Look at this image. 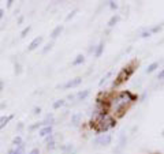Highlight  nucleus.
<instances>
[{
  "label": "nucleus",
  "mask_w": 164,
  "mask_h": 154,
  "mask_svg": "<svg viewBox=\"0 0 164 154\" xmlns=\"http://www.w3.org/2000/svg\"><path fill=\"white\" fill-rule=\"evenodd\" d=\"M134 100H135V97L131 94V93L122 92L112 100V102H111V109L116 113V112H119V110H122L123 108H126L128 104H131Z\"/></svg>",
  "instance_id": "obj_1"
},
{
  "label": "nucleus",
  "mask_w": 164,
  "mask_h": 154,
  "mask_svg": "<svg viewBox=\"0 0 164 154\" xmlns=\"http://www.w3.org/2000/svg\"><path fill=\"white\" fill-rule=\"evenodd\" d=\"M97 124H98L97 132H104V131H108L110 128H112L115 125V122L110 115H101V117L97 120Z\"/></svg>",
  "instance_id": "obj_2"
},
{
  "label": "nucleus",
  "mask_w": 164,
  "mask_h": 154,
  "mask_svg": "<svg viewBox=\"0 0 164 154\" xmlns=\"http://www.w3.org/2000/svg\"><path fill=\"white\" fill-rule=\"evenodd\" d=\"M134 72V68L131 67V65H128V67H125L122 70V71L119 72V75H118V78H116V82H113V86H119L120 83H123L125 80H127L128 78L131 77V74Z\"/></svg>",
  "instance_id": "obj_3"
},
{
  "label": "nucleus",
  "mask_w": 164,
  "mask_h": 154,
  "mask_svg": "<svg viewBox=\"0 0 164 154\" xmlns=\"http://www.w3.org/2000/svg\"><path fill=\"white\" fill-rule=\"evenodd\" d=\"M112 140V136L110 134H101V135H98L97 138L94 139V145L96 146H108Z\"/></svg>",
  "instance_id": "obj_4"
},
{
  "label": "nucleus",
  "mask_w": 164,
  "mask_h": 154,
  "mask_svg": "<svg viewBox=\"0 0 164 154\" xmlns=\"http://www.w3.org/2000/svg\"><path fill=\"white\" fill-rule=\"evenodd\" d=\"M81 82H82V78L77 77V78H74V79H70L69 82H66L64 85L62 86V89H74V87L79 86Z\"/></svg>",
  "instance_id": "obj_5"
},
{
  "label": "nucleus",
  "mask_w": 164,
  "mask_h": 154,
  "mask_svg": "<svg viewBox=\"0 0 164 154\" xmlns=\"http://www.w3.org/2000/svg\"><path fill=\"white\" fill-rule=\"evenodd\" d=\"M42 40H44V38H42L41 36H40V37H36V38H34V40H33V41L29 44V47H27V50H29V52H32V50L37 49V48H39L40 45L42 44Z\"/></svg>",
  "instance_id": "obj_6"
},
{
  "label": "nucleus",
  "mask_w": 164,
  "mask_h": 154,
  "mask_svg": "<svg viewBox=\"0 0 164 154\" xmlns=\"http://www.w3.org/2000/svg\"><path fill=\"white\" fill-rule=\"evenodd\" d=\"M39 135L42 136V138H47V136L52 135V125H44V127L40 128Z\"/></svg>",
  "instance_id": "obj_7"
},
{
  "label": "nucleus",
  "mask_w": 164,
  "mask_h": 154,
  "mask_svg": "<svg viewBox=\"0 0 164 154\" xmlns=\"http://www.w3.org/2000/svg\"><path fill=\"white\" fill-rule=\"evenodd\" d=\"M12 119H14V115H6V116H2L0 117V131L3 130L10 122H11Z\"/></svg>",
  "instance_id": "obj_8"
},
{
  "label": "nucleus",
  "mask_w": 164,
  "mask_h": 154,
  "mask_svg": "<svg viewBox=\"0 0 164 154\" xmlns=\"http://www.w3.org/2000/svg\"><path fill=\"white\" fill-rule=\"evenodd\" d=\"M63 30H64V27H63L62 25H60V26H56L54 30H52V33H51V38H52V40H56L57 37L62 34Z\"/></svg>",
  "instance_id": "obj_9"
},
{
  "label": "nucleus",
  "mask_w": 164,
  "mask_h": 154,
  "mask_svg": "<svg viewBox=\"0 0 164 154\" xmlns=\"http://www.w3.org/2000/svg\"><path fill=\"white\" fill-rule=\"evenodd\" d=\"M103 50H104V41H100L98 45L96 47V50H94V56L96 57H100L103 55Z\"/></svg>",
  "instance_id": "obj_10"
},
{
  "label": "nucleus",
  "mask_w": 164,
  "mask_h": 154,
  "mask_svg": "<svg viewBox=\"0 0 164 154\" xmlns=\"http://www.w3.org/2000/svg\"><path fill=\"white\" fill-rule=\"evenodd\" d=\"M54 122H55V117H54V115H47V117L44 119V122H41L42 123V125H51V124H54Z\"/></svg>",
  "instance_id": "obj_11"
},
{
  "label": "nucleus",
  "mask_w": 164,
  "mask_h": 154,
  "mask_svg": "<svg viewBox=\"0 0 164 154\" xmlns=\"http://www.w3.org/2000/svg\"><path fill=\"white\" fill-rule=\"evenodd\" d=\"M119 21H120V17H119V15H113V17H111V19L108 21V27H113Z\"/></svg>",
  "instance_id": "obj_12"
},
{
  "label": "nucleus",
  "mask_w": 164,
  "mask_h": 154,
  "mask_svg": "<svg viewBox=\"0 0 164 154\" xmlns=\"http://www.w3.org/2000/svg\"><path fill=\"white\" fill-rule=\"evenodd\" d=\"M81 119H82V115H81V113H74V115L71 116V124L73 125H78L79 124Z\"/></svg>",
  "instance_id": "obj_13"
},
{
  "label": "nucleus",
  "mask_w": 164,
  "mask_h": 154,
  "mask_svg": "<svg viewBox=\"0 0 164 154\" xmlns=\"http://www.w3.org/2000/svg\"><path fill=\"white\" fill-rule=\"evenodd\" d=\"M157 67H159V62H155V63H152V64H149L148 65V68H146V74H152V72H155L156 70H157Z\"/></svg>",
  "instance_id": "obj_14"
},
{
  "label": "nucleus",
  "mask_w": 164,
  "mask_h": 154,
  "mask_svg": "<svg viewBox=\"0 0 164 154\" xmlns=\"http://www.w3.org/2000/svg\"><path fill=\"white\" fill-rule=\"evenodd\" d=\"M12 145H14L15 147H19V146L23 145V139H22L21 136H15L14 139H12Z\"/></svg>",
  "instance_id": "obj_15"
},
{
  "label": "nucleus",
  "mask_w": 164,
  "mask_h": 154,
  "mask_svg": "<svg viewBox=\"0 0 164 154\" xmlns=\"http://www.w3.org/2000/svg\"><path fill=\"white\" fill-rule=\"evenodd\" d=\"M84 62H85L84 55H78V56L74 59V62H73V65H79V64H82Z\"/></svg>",
  "instance_id": "obj_16"
},
{
  "label": "nucleus",
  "mask_w": 164,
  "mask_h": 154,
  "mask_svg": "<svg viewBox=\"0 0 164 154\" xmlns=\"http://www.w3.org/2000/svg\"><path fill=\"white\" fill-rule=\"evenodd\" d=\"M125 145H126V136H125V135H122V136H120L119 146H118V149H116L115 151H116V153H120V150H122V149L125 147Z\"/></svg>",
  "instance_id": "obj_17"
},
{
  "label": "nucleus",
  "mask_w": 164,
  "mask_h": 154,
  "mask_svg": "<svg viewBox=\"0 0 164 154\" xmlns=\"http://www.w3.org/2000/svg\"><path fill=\"white\" fill-rule=\"evenodd\" d=\"M89 94H90V90H84V92L78 93L77 97H78V100H79V101H82V100H85V98H86Z\"/></svg>",
  "instance_id": "obj_18"
},
{
  "label": "nucleus",
  "mask_w": 164,
  "mask_h": 154,
  "mask_svg": "<svg viewBox=\"0 0 164 154\" xmlns=\"http://www.w3.org/2000/svg\"><path fill=\"white\" fill-rule=\"evenodd\" d=\"M64 104H66L64 100H56L54 104H52V107H54V109H59V108H62Z\"/></svg>",
  "instance_id": "obj_19"
},
{
  "label": "nucleus",
  "mask_w": 164,
  "mask_h": 154,
  "mask_svg": "<svg viewBox=\"0 0 164 154\" xmlns=\"http://www.w3.org/2000/svg\"><path fill=\"white\" fill-rule=\"evenodd\" d=\"M12 154H23V145L19 146V147L12 149Z\"/></svg>",
  "instance_id": "obj_20"
},
{
  "label": "nucleus",
  "mask_w": 164,
  "mask_h": 154,
  "mask_svg": "<svg viewBox=\"0 0 164 154\" xmlns=\"http://www.w3.org/2000/svg\"><path fill=\"white\" fill-rule=\"evenodd\" d=\"M30 30H32V26H27V27H25V29L21 32V38H25V37H26V34L30 32Z\"/></svg>",
  "instance_id": "obj_21"
},
{
  "label": "nucleus",
  "mask_w": 164,
  "mask_h": 154,
  "mask_svg": "<svg viewBox=\"0 0 164 154\" xmlns=\"http://www.w3.org/2000/svg\"><path fill=\"white\" fill-rule=\"evenodd\" d=\"M52 47H54V42H48V44L45 45V48L42 49V53H47L48 50H51V49H52Z\"/></svg>",
  "instance_id": "obj_22"
},
{
  "label": "nucleus",
  "mask_w": 164,
  "mask_h": 154,
  "mask_svg": "<svg viewBox=\"0 0 164 154\" xmlns=\"http://www.w3.org/2000/svg\"><path fill=\"white\" fill-rule=\"evenodd\" d=\"M21 72H22V65L19 64V63H17V64H15V74L19 75Z\"/></svg>",
  "instance_id": "obj_23"
},
{
  "label": "nucleus",
  "mask_w": 164,
  "mask_h": 154,
  "mask_svg": "<svg viewBox=\"0 0 164 154\" xmlns=\"http://www.w3.org/2000/svg\"><path fill=\"white\" fill-rule=\"evenodd\" d=\"M111 75H112V72H108V74H107V75H105V77H103V79H101V80H100V83H98V85H100V86H101L103 83H104V82H105V80H107V79H108V78H110V77H111Z\"/></svg>",
  "instance_id": "obj_24"
},
{
  "label": "nucleus",
  "mask_w": 164,
  "mask_h": 154,
  "mask_svg": "<svg viewBox=\"0 0 164 154\" xmlns=\"http://www.w3.org/2000/svg\"><path fill=\"white\" fill-rule=\"evenodd\" d=\"M63 151H71L73 150V145H67V146H63L62 147Z\"/></svg>",
  "instance_id": "obj_25"
},
{
  "label": "nucleus",
  "mask_w": 164,
  "mask_h": 154,
  "mask_svg": "<svg viewBox=\"0 0 164 154\" xmlns=\"http://www.w3.org/2000/svg\"><path fill=\"white\" fill-rule=\"evenodd\" d=\"M157 79L159 80H164V68L161 70L160 72H159V75H157Z\"/></svg>",
  "instance_id": "obj_26"
},
{
  "label": "nucleus",
  "mask_w": 164,
  "mask_h": 154,
  "mask_svg": "<svg viewBox=\"0 0 164 154\" xmlns=\"http://www.w3.org/2000/svg\"><path fill=\"white\" fill-rule=\"evenodd\" d=\"M150 36H152V33H150L149 30H146V32H144V33H142V36H141V37L146 38V37H150Z\"/></svg>",
  "instance_id": "obj_27"
},
{
  "label": "nucleus",
  "mask_w": 164,
  "mask_h": 154,
  "mask_svg": "<svg viewBox=\"0 0 164 154\" xmlns=\"http://www.w3.org/2000/svg\"><path fill=\"white\" fill-rule=\"evenodd\" d=\"M75 12H77V10H74V11H73V12H70V15H67V18H66V19H67V21H70V19H71V18H74Z\"/></svg>",
  "instance_id": "obj_28"
},
{
  "label": "nucleus",
  "mask_w": 164,
  "mask_h": 154,
  "mask_svg": "<svg viewBox=\"0 0 164 154\" xmlns=\"http://www.w3.org/2000/svg\"><path fill=\"white\" fill-rule=\"evenodd\" d=\"M41 112V108H34V109H33V115H39V113Z\"/></svg>",
  "instance_id": "obj_29"
},
{
  "label": "nucleus",
  "mask_w": 164,
  "mask_h": 154,
  "mask_svg": "<svg viewBox=\"0 0 164 154\" xmlns=\"http://www.w3.org/2000/svg\"><path fill=\"white\" fill-rule=\"evenodd\" d=\"M29 154H40V150L39 149H33V150H30Z\"/></svg>",
  "instance_id": "obj_30"
},
{
  "label": "nucleus",
  "mask_w": 164,
  "mask_h": 154,
  "mask_svg": "<svg viewBox=\"0 0 164 154\" xmlns=\"http://www.w3.org/2000/svg\"><path fill=\"white\" fill-rule=\"evenodd\" d=\"M110 7L111 8H118V4H115L113 2H110Z\"/></svg>",
  "instance_id": "obj_31"
},
{
  "label": "nucleus",
  "mask_w": 164,
  "mask_h": 154,
  "mask_svg": "<svg viewBox=\"0 0 164 154\" xmlns=\"http://www.w3.org/2000/svg\"><path fill=\"white\" fill-rule=\"evenodd\" d=\"M3 87H4V82L2 79H0V93H2V90H3Z\"/></svg>",
  "instance_id": "obj_32"
},
{
  "label": "nucleus",
  "mask_w": 164,
  "mask_h": 154,
  "mask_svg": "<svg viewBox=\"0 0 164 154\" xmlns=\"http://www.w3.org/2000/svg\"><path fill=\"white\" fill-rule=\"evenodd\" d=\"M3 15H4V10L0 8V21H2V18H3Z\"/></svg>",
  "instance_id": "obj_33"
},
{
  "label": "nucleus",
  "mask_w": 164,
  "mask_h": 154,
  "mask_svg": "<svg viewBox=\"0 0 164 154\" xmlns=\"http://www.w3.org/2000/svg\"><path fill=\"white\" fill-rule=\"evenodd\" d=\"M22 128H23V124H22V123H19V124H18V131L22 130Z\"/></svg>",
  "instance_id": "obj_34"
},
{
  "label": "nucleus",
  "mask_w": 164,
  "mask_h": 154,
  "mask_svg": "<svg viewBox=\"0 0 164 154\" xmlns=\"http://www.w3.org/2000/svg\"><path fill=\"white\" fill-rule=\"evenodd\" d=\"M12 3H14V2H11V0H10V2H7V7H11Z\"/></svg>",
  "instance_id": "obj_35"
},
{
  "label": "nucleus",
  "mask_w": 164,
  "mask_h": 154,
  "mask_svg": "<svg viewBox=\"0 0 164 154\" xmlns=\"http://www.w3.org/2000/svg\"><path fill=\"white\" fill-rule=\"evenodd\" d=\"M7 154H12V149H11V150H8V151H7Z\"/></svg>",
  "instance_id": "obj_36"
}]
</instances>
